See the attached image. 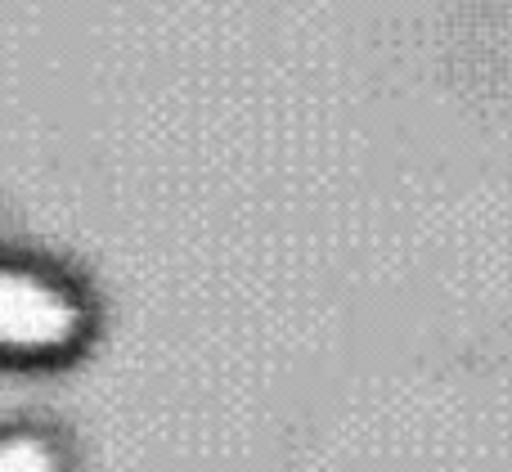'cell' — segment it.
I'll return each mask as SVG.
<instances>
[{"label": "cell", "instance_id": "cell-2", "mask_svg": "<svg viewBox=\"0 0 512 472\" xmlns=\"http://www.w3.org/2000/svg\"><path fill=\"white\" fill-rule=\"evenodd\" d=\"M0 472H54L50 450L32 437H0Z\"/></svg>", "mask_w": 512, "mask_h": 472}, {"label": "cell", "instance_id": "cell-1", "mask_svg": "<svg viewBox=\"0 0 512 472\" xmlns=\"http://www.w3.org/2000/svg\"><path fill=\"white\" fill-rule=\"evenodd\" d=\"M86 311L63 279L0 266V360H54L81 342Z\"/></svg>", "mask_w": 512, "mask_h": 472}]
</instances>
